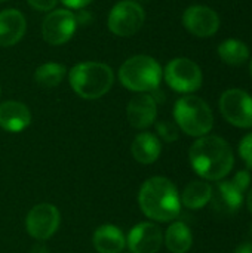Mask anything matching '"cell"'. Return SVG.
Returning <instances> with one entry per match:
<instances>
[{
	"label": "cell",
	"mask_w": 252,
	"mask_h": 253,
	"mask_svg": "<svg viewBox=\"0 0 252 253\" xmlns=\"http://www.w3.org/2000/svg\"><path fill=\"white\" fill-rule=\"evenodd\" d=\"M218 55L221 61L229 65H242L250 58L248 46L238 39H227L218 46Z\"/></svg>",
	"instance_id": "cell-21"
},
{
	"label": "cell",
	"mask_w": 252,
	"mask_h": 253,
	"mask_svg": "<svg viewBox=\"0 0 252 253\" xmlns=\"http://www.w3.org/2000/svg\"><path fill=\"white\" fill-rule=\"evenodd\" d=\"M168 86L180 93H192L202 86L201 67L189 58H175L165 68Z\"/></svg>",
	"instance_id": "cell-6"
},
{
	"label": "cell",
	"mask_w": 252,
	"mask_h": 253,
	"mask_svg": "<svg viewBox=\"0 0 252 253\" xmlns=\"http://www.w3.org/2000/svg\"><path fill=\"white\" fill-rule=\"evenodd\" d=\"M239 154L242 160L247 163V166L252 169V133H248L247 136L242 138L239 144Z\"/></svg>",
	"instance_id": "cell-24"
},
{
	"label": "cell",
	"mask_w": 252,
	"mask_h": 253,
	"mask_svg": "<svg viewBox=\"0 0 252 253\" xmlns=\"http://www.w3.org/2000/svg\"><path fill=\"white\" fill-rule=\"evenodd\" d=\"M138 203L146 216L159 222L175 219L181 209V200L175 185L163 176H153L143 184Z\"/></svg>",
	"instance_id": "cell-2"
},
{
	"label": "cell",
	"mask_w": 252,
	"mask_h": 253,
	"mask_svg": "<svg viewBox=\"0 0 252 253\" xmlns=\"http://www.w3.org/2000/svg\"><path fill=\"white\" fill-rule=\"evenodd\" d=\"M27 22L24 15L16 9L0 12V46L9 47L16 44L25 34Z\"/></svg>",
	"instance_id": "cell-14"
},
{
	"label": "cell",
	"mask_w": 252,
	"mask_h": 253,
	"mask_svg": "<svg viewBox=\"0 0 252 253\" xmlns=\"http://www.w3.org/2000/svg\"><path fill=\"white\" fill-rule=\"evenodd\" d=\"M65 76V67L56 62H48L40 65L34 73V80L42 87L58 86Z\"/></svg>",
	"instance_id": "cell-22"
},
{
	"label": "cell",
	"mask_w": 252,
	"mask_h": 253,
	"mask_svg": "<svg viewBox=\"0 0 252 253\" xmlns=\"http://www.w3.org/2000/svg\"><path fill=\"white\" fill-rule=\"evenodd\" d=\"M31 122L28 107L18 101H6L0 105V126L7 132H21Z\"/></svg>",
	"instance_id": "cell-15"
},
{
	"label": "cell",
	"mask_w": 252,
	"mask_h": 253,
	"mask_svg": "<svg viewBox=\"0 0 252 253\" xmlns=\"http://www.w3.org/2000/svg\"><path fill=\"white\" fill-rule=\"evenodd\" d=\"M114 76L108 65L101 62H82L71 68L70 84L85 99L104 96L113 86Z\"/></svg>",
	"instance_id": "cell-3"
},
{
	"label": "cell",
	"mask_w": 252,
	"mask_h": 253,
	"mask_svg": "<svg viewBox=\"0 0 252 253\" xmlns=\"http://www.w3.org/2000/svg\"><path fill=\"white\" fill-rule=\"evenodd\" d=\"M120 83L134 92L146 93L159 87L162 68L156 59L149 55H137L123 62L119 70Z\"/></svg>",
	"instance_id": "cell-4"
},
{
	"label": "cell",
	"mask_w": 252,
	"mask_h": 253,
	"mask_svg": "<svg viewBox=\"0 0 252 253\" xmlns=\"http://www.w3.org/2000/svg\"><path fill=\"white\" fill-rule=\"evenodd\" d=\"M233 182L236 184V187H238L241 191H245V190L248 188L250 182H251V175H250V172H248V170H241V172H238L236 176H235V179H233Z\"/></svg>",
	"instance_id": "cell-25"
},
{
	"label": "cell",
	"mask_w": 252,
	"mask_h": 253,
	"mask_svg": "<svg viewBox=\"0 0 252 253\" xmlns=\"http://www.w3.org/2000/svg\"><path fill=\"white\" fill-rule=\"evenodd\" d=\"M65 6L73 7V9H82L85 6H88L92 0H61Z\"/></svg>",
	"instance_id": "cell-27"
},
{
	"label": "cell",
	"mask_w": 252,
	"mask_h": 253,
	"mask_svg": "<svg viewBox=\"0 0 252 253\" xmlns=\"http://www.w3.org/2000/svg\"><path fill=\"white\" fill-rule=\"evenodd\" d=\"M212 199V187L203 181L190 182L181 196V202L189 209H202Z\"/></svg>",
	"instance_id": "cell-20"
},
{
	"label": "cell",
	"mask_w": 252,
	"mask_h": 253,
	"mask_svg": "<svg viewBox=\"0 0 252 253\" xmlns=\"http://www.w3.org/2000/svg\"><path fill=\"white\" fill-rule=\"evenodd\" d=\"M190 163L198 175L209 181L227 176L235 165L233 151L220 136H201L190 148Z\"/></svg>",
	"instance_id": "cell-1"
},
{
	"label": "cell",
	"mask_w": 252,
	"mask_h": 253,
	"mask_svg": "<svg viewBox=\"0 0 252 253\" xmlns=\"http://www.w3.org/2000/svg\"><path fill=\"white\" fill-rule=\"evenodd\" d=\"M244 191H241L233 181H223L217 185L214 203L224 212H236L244 202Z\"/></svg>",
	"instance_id": "cell-18"
},
{
	"label": "cell",
	"mask_w": 252,
	"mask_h": 253,
	"mask_svg": "<svg viewBox=\"0 0 252 253\" xmlns=\"http://www.w3.org/2000/svg\"><path fill=\"white\" fill-rule=\"evenodd\" d=\"M193 243L190 228L184 222H174L165 234V245L171 253H186Z\"/></svg>",
	"instance_id": "cell-19"
},
{
	"label": "cell",
	"mask_w": 252,
	"mask_h": 253,
	"mask_svg": "<svg viewBox=\"0 0 252 253\" xmlns=\"http://www.w3.org/2000/svg\"><path fill=\"white\" fill-rule=\"evenodd\" d=\"M156 130L159 136L166 142H174L178 139V127L171 122H159L156 125Z\"/></svg>",
	"instance_id": "cell-23"
},
{
	"label": "cell",
	"mask_w": 252,
	"mask_h": 253,
	"mask_svg": "<svg viewBox=\"0 0 252 253\" xmlns=\"http://www.w3.org/2000/svg\"><path fill=\"white\" fill-rule=\"evenodd\" d=\"M235 253H252V243H245V245L239 246Z\"/></svg>",
	"instance_id": "cell-29"
},
{
	"label": "cell",
	"mask_w": 252,
	"mask_h": 253,
	"mask_svg": "<svg viewBox=\"0 0 252 253\" xmlns=\"http://www.w3.org/2000/svg\"><path fill=\"white\" fill-rule=\"evenodd\" d=\"M163 242L160 228L151 222L135 225L126 239L128 248L132 253H157Z\"/></svg>",
	"instance_id": "cell-12"
},
{
	"label": "cell",
	"mask_w": 252,
	"mask_h": 253,
	"mask_svg": "<svg viewBox=\"0 0 252 253\" xmlns=\"http://www.w3.org/2000/svg\"><path fill=\"white\" fill-rule=\"evenodd\" d=\"M247 203H248V208H250V211H251V213H252V190L250 191V194H248Z\"/></svg>",
	"instance_id": "cell-30"
},
{
	"label": "cell",
	"mask_w": 252,
	"mask_h": 253,
	"mask_svg": "<svg viewBox=\"0 0 252 253\" xmlns=\"http://www.w3.org/2000/svg\"><path fill=\"white\" fill-rule=\"evenodd\" d=\"M140 1H150V0H140Z\"/></svg>",
	"instance_id": "cell-32"
},
{
	"label": "cell",
	"mask_w": 252,
	"mask_h": 253,
	"mask_svg": "<svg viewBox=\"0 0 252 253\" xmlns=\"http://www.w3.org/2000/svg\"><path fill=\"white\" fill-rule=\"evenodd\" d=\"M1 1H6V0H0V3H1Z\"/></svg>",
	"instance_id": "cell-33"
},
{
	"label": "cell",
	"mask_w": 252,
	"mask_h": 253,
	"mask_svg": "<svg viewBox=\"0 0 252 253\" xmlns=\"http://www.w3.org/2000/svg\"><path fill=\"white\" fill-rule=\"evenodd\" d=\"M250 68H251V76H252V59H251V65H250Z\"/></svg>",
	"instance_id": "cell-31"
},
{
	"label": "cell",
	"mask_w": 252,
	"mask_h": 253,
	"mask_svg": "<svg viewBox=\"0 0 252 253\" xmlns=\"http://www.w3.org/2000/svg\"><path fill=\"white\" fill-rule=\"evenodd\" d=\"M30 253H49V249H48L42 242H39V243H36V245L31 248V252Z\"/></svg>",
	"instance_id": "cell-28"
},
{
	"label": "cell",
	"mask_w": 252,
	"mask_h": 253,
	"mask_svg": "<svg viewBox=\"0 0 252 253\" xmlns=\"http://www.w3.org/2000/svg\"><path fill=\"white\" fill-rule=\"evenodd\" d=\"M128 120L135 129H146L151 126L157 116V104L149 93H140L134 96L126 108Z\"/></svg>",
	"instance_id": "cell-13"
},
{
	"label": "cell",
	"mask_w": 252,
	"mask_h": 253,
	"mask_svg": "<svg viewBox=\"0 0 252 253\" xmlns=\"http://www.w3.org/2000/svg\"><path fill=\"white\" fill-rule=\"evenodd\" d=\"M77 27L76 15L67 9L52 10L42 24V34L46 43L52 46L68 42Z\"/></svg>",
	"instance_id": "cell-10"
},
{
	"label": "cell",
	"mask_w": 252,
	"mask_h": 253,
	"mask_svg": "<svg viewBox=\"0 0 252 253\" xmlns=\"http://www.w3.org/2000/svg\"><path fill=\"white\" fill-rule=\"evenodd\" d=\"M92 243L98 253H120L126 246V239L117 227L102 225L94 233Z\"/></svg>",
	"instance_id": "cell-17"
},
{
	"label": "cell",
	"mask_w": 252,
	"mask_h": 253,
	"mask_svg": "<svg viewBox=\"0 0 252 253\" xmlns=\"http://www.w3.org/2000/svg\"><path fill=\"white\" fill-rule=\"evenodd\" d=\"M174 117L178 127L190 136H205L214 125L209 105L195 95L183 96L175 102Z\"/></svg>",
	"instance_id": "cell-5"
},
{
	"label": "cell",
	"mask_w": 252,
	"mask_h": 253,
	"mask_svg": "<svg viewBox=\"0 0 252 253\" xmlns=\"http://www.w3.org/2000/svg\"><path fill=\"white\" fill-rule=\"evenodd\" d=\"M143 7L132 0L119 1L108 15V28L113 34L120 37L134 36L144 24Z\"/></svg>",
	"instance_id": "cell-7"
},
{
	"label": "cell",
	"mask_w": 252,
	"mask_h": 253,
	"mask_svg": "<svg viewBox=\"0 0 252 253\" xmlns=\"http://www.w3.org/2000/svg\"><path fill=\"white\" fill-rule=\"evenodd\" d=\"M27 1L30 3L31 7L42 10V12H46V10H52L58 0H27Z\"/></svg>",
	"instance_id": "cell-26"
},
{
	"label": "cell",
	"mask_w": 252,
	"mask_h": 253,
	"mask_svg": "<svg viewBox=\"0 0 252 253\" xmlns=\"http://www.w3.org/2000/svg\"><path fill=\"white\" fill-rule=\"evenodd\" d=\"M220 111L230 125L252 127V96L245 90H226L220 98Z\"/></svg>",
	"instance_id": "cell-8"
},
{
	"label": "cell",
	"mask_w": 252,
	"mask_h": 253,
	"mask_svg": "<svg viewBox=\"0 0 252 253\" xmlns=\"http://www.w3.org/2000/svg\"><path fill=\"white\" fill-rule=\"evenodd\" d=\"M183 24L196 37H211L220 28V16L208 6L195 4L186 9Z\"/></svg>",
	"instance_id": "cell-11"
},
{
	"label": "cell",
	"mask_w": 252,
	"mask_h": 253,
	"mask_svg": "<svg viewBox=\"0 0 252 253\" xmlns=\"http://www.w3.org/2000/svg\"><path fill=\"white\" fill-rule=\"evenodd\" d=\"M59 222H61L59 211L53 205L42 203L34 206L28 212L25 218V228L33 239L43 242L56 233Z\"/></svg>",
	"instance_id": "cell-9"
},
{
	"label": "cell",
	"mask_w": 252,
	"mask_h": 253,
	"mask_svg": "<svg viewBox=\"0 0 252 253\" xmlns=\"http://www.w3.org/2000/svg\"><path fill=\"white\" fill-rule=\"evenodd\" d=\"M160 151H162V145L159 138L150 132H143L137 135L131 145V153L134 159L143 165L154 163L159 159Z\"/></svg>",
	"instance_id": "cell-16"
}]
</instances>
